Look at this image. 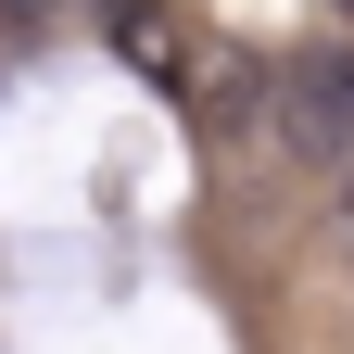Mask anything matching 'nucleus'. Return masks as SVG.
Masks as SVG:
<instances>
[{
    "label": "nucleus",
    "instance_id": "obj_2",
    "mask_svg": "<svg viewBox=\"0 0 354 354\" xmlns=\"http://www.w3.org/2000/svg\"><path fill=\"white\" fill-rule=\"evenodd\" d=\"M342 26H354V0H342Z\"/></svg>",
    "mask_w": 354,
    "mask_h": 354
},
{
    "label": "nucleus",
    "instance_id": "obj_1",
    "mask_svg": "<svg viewBox=\"0 0 354 354\" xmlns=\"http://www.w3.org/2000/svg\"><path fill=\"white\" fill-rule=\"evenodd\" d=\"M279 127L317 165H354V38H317V51L279 64Z\"/></svg>",
    "mask_w": 354,
    "mask_h": 354
}]
</instances>
